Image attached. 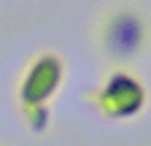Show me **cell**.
Masks as SVG:
<instances>
[{
    "label": "cell",
    "instance_id": "cell-1",
    "mask_svg": "<svg viewBox=\"0 0 151 146\" xmlns=\"http://www.w3.org/2000/svg\"><path fill=\"white\" fill-rule=\"evenodd\" d=\"M148 16L132 6H119L100 22V49L113 62H127L146 49Z\"/></svg>",
    "mask_w": 151,
    "mask_h": 146
},
{
    "label": "cell",
    "instance_id": "cell-2",
    "mask_svg": "<svg viewBox=\"0 0 151 146\" xmlns=\"http://www.w3.org/2000/svg\"><path fill=\"white\" fill-rule=\"evenodd\" d=\"M146 103V89L138 79H132L129 73L119 70L105 81V87L97 95V108L105 116L122 119V116H135Z\"/></svg>",
    "mask_w": 151,
    "mask_h": 146
},
{
    "label": "cell",
    "instance_id": "cell-3",
    "mask_svg": "<svg viewBox=\"0 0 151 146\" xmlns=\"http://www.w3.org/2000/svg\"><path fill=\"white\" fill-rule=\"evenodd\" d=\"M62 76L65 65L57 54H41L38 60H32V65L22 79V87H19L22 106H43L62 84Z\"/></svg>",
    "mask_w": 151,
    "mask_h": 146
},
{
    "label": "cell",
    "instance_id": "cell-4",
    "mask_svg": "<svg viewBox=\"0 0 151 146\" xmlns=\"http://www.w3.org/2000/svg\"><path fill=\"white\" fill-rule=\"evenodd\" d=\"M24 116L30 122L32 133H43L49 124V108L46 106H24Z\"/></svg>",
    "mask_w": 151,
    "mask_h": 146
}]
</instances>
